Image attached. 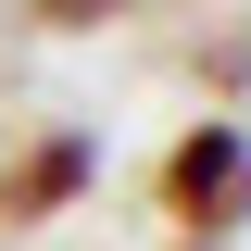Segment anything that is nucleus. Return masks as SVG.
Masks as SVG:
<instances>
[{"mask_svg": "<svg viewBox=\"0 0 251 251\" xmlns=\"http://www.w3.org/2000/svg\"><path fill=\"white\" fill-rule=\"evenodd\" d=\"M151 201H163V226L176 239H239L251 226V138L239 126H176V151L151 163Z\"/></svg>", "mask_w": 251, "mask_h": 251, "instance_id": "1", "label": "nucleus"}, {"mask_svg": "<svg viewBox=\"0 0 251 251\" xmlns=\"http://www.w3.org/2000/svg\"><path fill=\"white\" fill-rule=\"evenodd\" d=\"M163 251H239V239H163Z\"/></svg>", "mask_w": 251, "mask_h": 251, "instance_id": "4", "label": "nucleus"}, {"mask_svg": "<svg viewBox=\"0 0 251 251\" xmlns=\"http://www.w3.org/2000/svg\"><path fill=\"white\" fill-rule=\"evenodd\" d=\"M88 188H100V138H88V126H38L25 151L0 163V239H13V226H50V214H75Z\"/></svg>", "mask_w": 251, "mask_h": 251, "instance_id": "2", "label": "nucleus"}, {"mask_svg": "<svg viewBox=\"0 0 251 251\" xmlns=\"http://www.w3.org/2000/svg\"><path fill=\"white\" fill-rule=\"evenodd\" d=\"M25 13H38V25H50V38H88V25H113L126 0H25Z\"/></svg>", "mask_w": 251, "mask_h": 251, "instance_id": "3", "label": "nucleus"}]
</instances>
